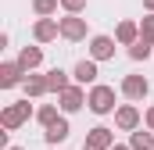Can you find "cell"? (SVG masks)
<instances>
[{"label": "cell", "mask_w": 154, "mask_h": 150, "mask_svg": "<svg viewBox=\"0 0 154 150\" xmlns=\"http://www.w3.org/2000/svg\"><path fill=\"white\" fill-rule=\"evenodd\" d=\"M115 39H118V46H133L136 39H140V22H118V29H115Z\"/></svg>", "instance_id": "obj_13"}, {"label": "cell", "mask_w": 154, "mask_h": 150, "mask_svg": "<svg viewBox=\"0 0 154 150\" xmlns=\"http://www.w3.org/2000/svg\"><path fill=\"white\" fill-rule=\"evenodd\" d=\"M61 7H65L68 14H82V11H86V0H61Z\"/></svg>", "instance_id": "obj_22"}, {"label": "cell", "mask_w": 154, "mask_h": 150, "mask_svg": "<svg viewBox=\"0 0 154 150\" xmlns=\"http://www.w3.org/2000/svg\"><path fill=\"white\" fill-rule=\"evenodd\" d=\"M57 36H61V22L57 18H36V25H32V39L36 43H54Z\"/></svg>", "instance_id": "obj_8"}, {"label": "cell", "mask_w": 154, "mask_h": 150, "mask_svg": "<svg viewBox=\"0 0 154 150\" xmlns=\"http://www.w3.org/2000/svg\"><path fill=\"white\" fill-rule=\"evenodd\" d=\"M47 82H50V93H61V89L72 86L68 72H61V68H50V72H47Z\"/></svg>", "instance_id": "obj_17"}, {"label": "cell", "mask_w": 154, "mask_h": 150, "mask_svg": "<svg viewBox=\"0 0 154 150\" xmlns=\"http://www.w3.org/2000/svg\"><path fill=\"white\" fill-rule=\"evenodd\" d=\"M147 93H151V82L143 75H125L122 79V97L125 100H143Z\"/></svg>", "instance_id": "obj_7"}, {"label": "cell", "mask_w": 154, "mask_h": 150, "mask_svg": "<svg viewBox=\"0 0 154 150\" xmlns=\"http://www.w3.org/2000/svg\"><path fill=\"white\" fill-rule=\"evenodd\" d=\"M151 54H154V43H151V39H143V36L129 46V57H133V61H147Z\"/></svg>", "instance_id": "obj_18"}, {"label": "cell", "mask_w": 154, "mask_h": 150, "mask_svg": "<svg viewBox=\"0 0 154 150\" xmlns=\"http://www.w3.org/2000/svg\"><path fill=\"white\" fill-rule=\"evenodd\" d=\"M57 107H61V104H43V107H36V122L43 125V129H47V125L57 118Z\"/></svg>", "instance_id": "obj_20"}, {"label": "cell", "mask_w": 154, "mask_h": 150, "mask_svg": "<svg viewBox=\"0 0 154 150\" xmlns=\"http://www.w3.org/2000/svg\"><path fill=\"white\" fill-rule=\"evenodd\" d=\"M143 7H147V11H151V14H154V0H143Z\"/></svg>", "instance_id": "obj_24"}, {"label": "cell", "mask_w": 154, "mask_h": 150, "mask_svg": "<svg viewBox=\"0 0 154 150\" xmlns=\"http://www.w3.org/2000/svg\"><path fill=\"white\" fill-rule=\"evenodd\" d=\"M68 132H72V129H68V118H65V114H57V118L43 129V140H47L50 147H57V143H65V140H68Z\"/></svg>", "instance_id": "obj_10"}, {"label": "cell", "mask_w": 154, "mask_h": 150, "mask_svg": "<svg viewBox=\"0 0 154 150\" xmlns=\"http://www.w3.org/2000/svg\"><path fill=\"white\" fill-rule=\"evenodd\" d=\"M97 64H100V61H93V57H86V61H79L75 68H72V79H75L79 86H93V82H97Z\"/></svg>", "instance_id": "obj_11"}, {"label": "cell", "mask_w": 154, "mask_h": 150, "mask_svg": "<svg viewBox=\"0 0 154 150\" xmlns=\"http://www.w3.org/2000/svg\"><path fill=\"white\" fill-rule=\"evenodd\" d=\"M57 104H61V111H65V114H75L79 107H86V89H82L79 82H72L68 89L57 93Z\"/></svg>", "instance_id": "obj_3"}, {"label": "cell", "mask_w": 154, "mask_h": 150, "mask_svg": "<svg viewBox=\"0 0 154 150\" xmlns=\"http://www.w3.org/2000/svg\"><path fill=\"white\" fill-rule=\"evenodd\" d=\"M86 107H90L93 114H111V111H115V89H111V86L93 82V86H90V93H86Z\"/></svg>", "instance_id": "obj_2"}, {"label": "cell", "mask_w": 154, "mask_h": 150, "mask_svg": "<svg viewBox=\"0 0 154 150\" xmlns=\"http://www.w3.org/2000/svg\"><path fill=\"white\" fill-rule=\"evenodd\" d=\"M86 143H90V147H100V150H111V147H115V129L93 125V129L86 132Z\"/></svg>", "instance_id": "obj_12"}, {"label": "cell", "mask_w": 154, "mask_h": 150, "mask_svg": "<svg viewBox=\"0 0 154 150\" xmlns=\"http://www.w3.org/2000/svg\"><path fill=\"white\" fill-rule=\"evenodd\" d=\"M57 7H61V0H32V11H36L39 18H50V14H57Z\"/></svg>", "instance_id": "obj_19"}, {"label": "cell", "mask_w": 154, "mask_h": 150, "mask_svg": "<svg viewBox=\"0 0 154 150\" xmlns=\"http://www.w3.org/2000/svg\"><path fill=\"white\" fill-rule=\"evenodd\" d=\"M115 125L122 129V132L140 129V107H136V104H122V107H115Z\"/></svg>", "instance_id": "obj_9"}, {"label": "cell", "mask_w": 154, "mask_h": 150, "mask_svg": "<svg viewBox=\"0 0 154 150\" xmlns=\"http://www.w3.org/2000/svg\"><path fill=\"white\" fill-rule=\"evenodd\" d=\"M7 150H22V147H7Z\"/></svg>", "instance_id": "obj_27"}, {"label": "cell", "mask_w": 154, "mask_h": 150, "mask_svg": "<svg viewBox=\"0 0 154 150\" xmlns=\"http://www.w3.org/2000/svg\"><path fill=\"white\" fill-rule=\"evenodd\" d=\"M115 46H118L115 36H90V57L93 61H111L115 57Z\"/></svg>", "instance_id": "obj_6"}, {"label": "cell", "mask_w": 154, "mask_h": 150, "mask_svg": "<svg viewBox=\"0 0 154 150\" xmlns=\"http://www.w3.org/2000/svg\"><path fill=\"white\" fill-rule=\"evenodd\" d=\"M22 89H25V97H43V93H50V82H47V75H25V82H22Z\"/></svg>", "instance_id": "obj_15"}, {"label": "cell", "mask_w": 154, "mask_h": 150, "mask_svg": "<svg viewBox=\"0 0 154 150\" xmlns=\"http://www.w3.org/2000/svg\"><path fill=\"white\" fill-rule=\"evenodd\" d=\"M82 150H100V147H90V143H82Z\"/></svg>", "instance_id": "obj_26"}, {"label": "cell", "mask_w": 154, "mask_h": 150, "mask_svg": "<svg viewBox=\"0 0 154 150\" xmlns=\"http://www.w3.org/2000/svg\"><path fill=\"white\" fill-rule=\"evenodd\" d=\"M32 114H36V111H32V104H29V97H25V100H18V104H7V107L0 111V125H4L7 132H14V129H22V125H25Z\"/></svg>", "instance_id": "obj_1"}, {"label": "cell", "mask_w": 154, "mask_h": 150, "mask_svg": "<svg viewBox=\"0 0 154 150\" xmlns=\"http://www.w3.org/2000/svg\"><path fill=\"white\" fill-rule=\"evenodd\" d=\"M57 22H61V39H68V43H82L86 39V18L65 11V18H57Z\"/></svg>", "instance_id": "obj_4"}, {"label": "cell", "mask_w": 154, "mask_h": 150, "mask_svg": "<svg viewBox=\"0 0 154 150\" xmlns=\"http://www.w3.org/2000/svg\"><path fill=\"white\" fill-rule=\"evenodd\" d=\"M129 147H133V150H154V132H151V129H133Z\"/></svg>", "instance_id": "obj_16"}, {"label": "cell", "mask_w": 154, "mask_h": 150, "mask_svg": "<svg viewBox=\"0 0 154 150\" xmlns=\"http://www.w3.org/2000/svg\"><path fill=\"white\" fill-rule=\"evenodd\" d=\"M18 64H22L25 72H36L39 64H43V50H39V46H22V50H18Z\"/></svg>", "instance_id": "obj_14"}, {"label": "cell", "mask_w": 154, "mask_h": 150, "mask_svg": "<svg viewBox=\"0 0 154 150\" xmlns=\"http://www.w3.org/2000/svg\"><path fill=\"white\" fill-rule=\"evenodd\" d=\"M140 36H143V39H151V43H154V14H147V18L140 22Z\"/></svg>", "instance_id": "obj_21"}, {"label": "cell", "mask_w": 154, "mask_h": 150, "mask_svg": "<svg viewBox=\"0 0 154 150\" xmlns=\"http://www.w3.org/2000/svg\"><path fill=\"white\" fill-rule=\"evenodd\" d=\"M111 150H133V147H122V143H115V147H111Z\"/></svg>", "instance_id": "obj_25"}, {"label": "cell", "mask_w": 154, "mask_h": 150, "mask_svg": "<svg viewBox=\"0 0 154 150\" xmlns=\"http://www.w3.org/2000/svg\"><path fill=\"white\" fill-rule=\"evenodd\" d=\"M143 125H147V129L154 132V107H147V114H143Z\"/></svg>", "instance_id": "obj_23"}, {"label": "cell", "mask_w": 154, "mask_h": 150, "mask_svg": "<svg viewBox=\"0 0 154 150\" xmlns=\"http://www.w3.org/2000/svg\"><path fill=\"white\" fill-rule=\"evenodd\" d=\"M25 75H29V72H25L18 61H4V64H0V89H14V86H22Z\"/></svg>", "instance_id": "obj_5"}]
</instances>
